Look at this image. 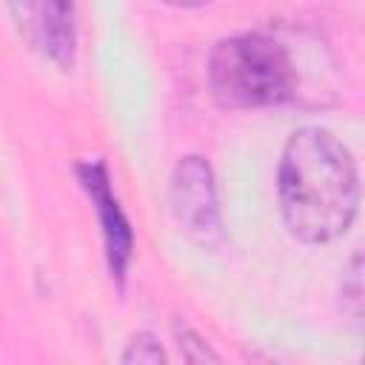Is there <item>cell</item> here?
Here are the masks:
<instances>
[{
	"instance_id": "6da1fadb",
	"label": "cell",
	"mask_w": 365,
	"mask_h": 365,
	"mask_svg": "<svg viewBox=\"0 0 365 365\" xmlns=\"http://www.w3.org/2000/svg\"><path fill=\"white\" fill-rule=\"evenodd\" d=\"M277 188L282 220L302 242H331L342 237L356 217V163L322 125H302L288 137L279 157Z\"/></svg>"
},
{
	"instance_id": "7a4b0ae2",
	"label": "cell",
	"mask_w": 365,
	"mask_h": 365,
	"mask_svg": "<svg viewBox=\"0 0 365 365\" xmlns=\"http://www.w3.org/2000/svg\"><path fill=\"white\" fill-rule=\"evenodd\" d=\"M208 86L225 108L277 106L297 91V66L291 51L265 31L225 37L211 48Z\"/></svg>"
},
{
	"instance_id": "3957f363",
	"label": "cell",
	"mask_w": 365,
	"mask_h": 365,
	"mask_svg": "<svg viewBox=\"0 0 365 365\" xmlns=\"http://www.w3.org/2000/svg\"><path fill=\"white\" fill-rule=\"evenodd\" d=\"M168 202H171L174 220L197 245L217 248L222 242L225 234H222L214 171L202 157L191 154L174 165L171 185H168Z\"/></svg>"
},
{
	"instance_id": "277c9868",
	"label": "cell",
	"mask_w": 365,
	"mask_h": 365,
	"mask_svg": "<svg viewBox=\"0 0 365 365\" xmlns=\"http://www.w3.org/2000/svg\"><path fill=\"white\" fill-rule=\"evenodd\" d=\"M20 37L60 68L74 66L77 20L74 0H6Z\"/></svg>"
},
{
	"instance_id": "5b68a950",
	"label": "cell",
	"mask_w": 365,
	"mask_h": 365,
	"mask_svg": "<svg viewBox=\"0 0 365 365\" xmlns=\"http://www.w3.org/2000/svg\"><path fill=\"white\" fill-rule=\"evenodd\" d=\"M77 177L83 182V188L88 191L97 217H100V228H103V240H106V254H108V268L111 277L123 279L128 259H131V245H134V234L128 228L125 214L120 211V202L108 185V171L103 160H88L77 165Z\"/></svg>"
},
{
	"instance_id": "8992f818",
	"label": "cell",
	"mask_w": 365,
	"mask_h": 365,
	"mask_svg": "<svg viewBox=\"0 0 365 365\" xmlns=\"http://www.w3.org/2000/svg\"><path fill=\"white\" fill-rule=\"evenodd\" d=\"M339 297H342V308H345L354 319H362V257H359V254H354L351 265H348L345 274H342Z\"/></svg>"
},
{
	"instance_id": "52a82bcc",
	"label": "cell",
	"mask_w": 365,
	"mask_h": 365,
	"mask_svg": "<svg viewBox=\"0 0 365 365\" xmlns=\"http://www.w3.org/2000/svg\"><path fill=\"white\" fill-rule=\"evenodd\" d=\"M123 362L131 365V362H140V365H157V362H165V351L160 348V342L151 336V334H137L125 354H123Z\"/></svg>"
},
{
	"instance_id": "ba28073f",
	"label": "cell",
	"mask_w": 365,
	"mask_h": 365,
	"mask_svg": "<svg viewBox=\"0 0 365 365\" xmlns=\"http://www.w3.org/2000/svg\"><path fill=\"white\" fill-rule=\"evenodd\" d=\"M163 3L180 6V9H194V6H202V3H208V0H163Z\"/></svg>"
}]
</instances>
